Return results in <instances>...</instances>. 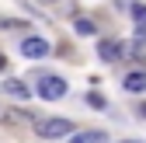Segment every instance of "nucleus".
Segmentation results:
<instances>
[{
  "label": "nucleus",
  "mask_w": 146,
  "mask_h": 143,
  "mask_svg": "<svg viewBox=\"0 0 146 143\" xmlns=\"http://www.w3.org/2000/svg\"><path fill=\"white\" fill-rule=\"evenodd\" d=\"M42 4H56V0H42Z\"/></svg>",
  "instance_id": "4468645a"
},
{
  "label": "nucleus",
  "mask_w": 146,
  "mask_h": 143,
  "mask_svg": "<svg viewBox=\"0 0 146 143\" xmlns=\"http://www.w3.org/2000/svg\"><path fill=\"white\" fill-rule=\"evenodd\" d=\"M21 56H28V59H42V56H49V42L38 39V35H28V39L21 42Z\"/></svg>",
  "instance_id": "7ed1b4c3"
},
{
  "label": "nucleus",
  "mask_w": 146,
  "mask_h": 143,
  "mask_svg": "<svg viewBox=\"0 0 146 143\" xmlns=\"http://www.w3.org/2000/svg\"><path fill=\"white\" fill-rule=\"evenodd\" d=\"M35 91H38V98H45V101H59L66 94V80L56 77V74H45V77H38Z\"/></svg>",
  "instance_id": "f03ea898"
},
{
  "label": "nucleus",
  "mask_w": 146,
  "mask_h": 143,
  "mask_svg": "<svg viewBox=\"0 0 146 143\" xmlns=\"http://www.w3.org/2000/svg\"><path fill=\"white\" fill-rule=\"evenodd\" d=\"M98 56H101L104 63H115V59L122 56V42H115V39H108V42H101V45H98Z\"/></svg>",
  "instance_id": "39448f33"
},
{
  "label": "nucleus",
  "mask_w": 146,
  "mask_h": 143,
  "mask_svg": "<svg viewBox=\"0 0 146 143\" xmlns=\"http://www.w3.org/2000/svg\"><path fill=\"white\" fill-rule=\"evenodd\" d=\"M139 115H143V119H146V105H139Z\"/></svg>",
  "instance_id": "9b49d317"
},
{
  "label": "nucleus",
  "mask_w": 146,
  "mask_h": 143,
  "mask_svg": "<svg viewBox=\"0 0 146 143\" xmlns=\"http://www.w3.org/2000/svg\"><path fill=\"white\" fill-rule=\"evenodd\" d=\"M70 143H108V133H101V129H84V133H73Z\"/></svg>",
  "instance_id": "423d86ee"
},
{
  "label": "nucleus",
  "mask_w": 146,
  "mask_h": 143,
  "mask_svg": "<svg viewBox=\"0 0 146 143\" xmlns=\"http://www.w3.org/2000/svg\"><path fill=\"white\" fill-rule=\"evenodd\" d=\"M73 28H77L80 35H94V31H98V25L90 21V17H77V21H73Z\"/></svg>",
  "instance_id": "6e6552de"
},
{
  "label": "nucleus",
  "mask_w": 146,
  "mask_h": 143,
  "mask_svg": "<svg viewBox=\"0 0 146 143\" xmlns=\"http://www.w3.org/2000/svg\"><path fill=\"white\" fill-rule=\"evenodd\" d=\"M122 84H125V91H132V94H143V91H146V70H129Z\"/></svg>",
  "instance_id": "20e7f679"
},
{
  "label": "nucleus",
  "mask_w": 146,
  "mask_h": 143,
  "mask_svg": "<svg viewBox=\"0 0 146 143\" xmlns=\"http://www.w3.org/2000/svg\"><path fill=\"white\" fill-rule=\"evenodd\" d=\"M132 21H136L139 31H146V7L143 4H132Z\"/></svg>",
  "instance_id": "1a4fd4ad"
},
{
  "label": "nucleus",
  "mask_w": 146,
  "mask_h": 143,
  "mask_svg": "<svg viewBox=\"0 0 146 143\" xmlns=\"http://www.w3.org/2000/svg\"><path fill=\"white\" fill-rule=\"evenodd\" d=\"M4 91H7L11 98H17V101H25V98L31 94V91H28V87H25L21 80H4Z\"/></svg>",
  "instance_id": "0eeeda50"
},
{
  "label": "nucleus",
  "mask_w": 146,
  "mask_h": 143,
  "mask_svg": "<svg viewBox=\"0 0 146 143\" xmlns=\"http://www.w3.org/2000/svg\"><path fill=\"white\" fill-rule=\"evenodd\" d=\"M4 66H7V59H4V56H0V70H4Z\"/></svg>",
  "instance_id": "f8f14e48"
},
{
  "label": "nucleus",
  "mask_w": 146,
  "mask_h": 143,
  "mask_svg": "<svg viewBox=\"0 0 146 143\" xmlns=\"http://www.w3.org/2000/svg\"><path fill=\"white\" fill-rule=\"evenodd\" d=\"M87 101L94 105V108H104V105H108V101H104V94H98V91H90V94H87Z\"/></svg>",
  "instance_id": "9d476101"
},
{
  "label": "nucleus",
  "mask_w": 146,
  "mask_h": 143,
  "mask_svg": "<svg viewBox=\"0 0 146 143\" xmlns=\"http://www.w3.org/2000/svg\"><path fill=\"white\" fill-rule=\"evenodd\" d=\"M35 133L42 140H63V136H73V122L70 119H38L35 122Z\"/></svg>",
  "instance_id": "f257e3e1"
},
{
  "label": "nucleus",
  "mask_w": 146,
  "mask_h": 143,
  "mask_svg": "<svg viewBox=\"0 0 146 143\" xmlns=\"http://www.w3.org/2000/svg\"><path fill=\"white\" fill-rule=\"evenodd\" d=\"M122 143H143V140H122Z\"/></svg>",
  "instance_id": "ddd939ff"
}]
</instances>
